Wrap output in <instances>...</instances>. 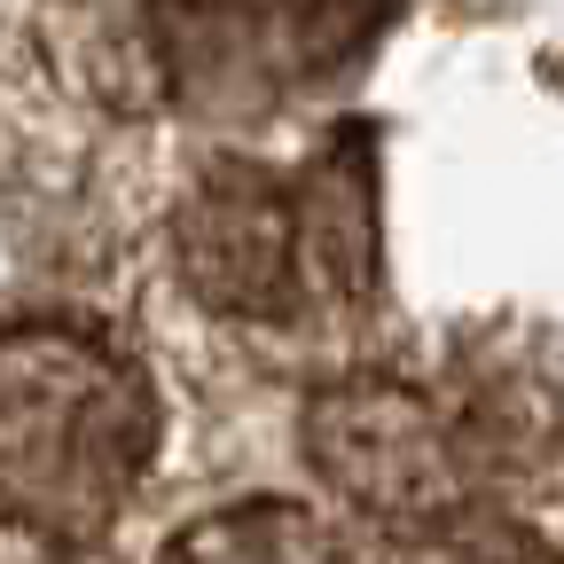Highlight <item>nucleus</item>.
I'll return each mask as SVG.
<instances>
[{"instance_id": "nucleus-6", "label": "nucleus", "mask_w": 564, "mask_h": 564, "mask_svg": "<svg viewBox=\"0 0 564 564\" xmlns=\"http://www.w3.org/2000/svg\"><path fill=\"white\" fill-rule=\"evenodd\" d=\"M158 564H345V541L314 510L259 494V502H228V510L188 518Z\"/></svg>"}, {"instance_id": "nucleus-3", "label": "nucleus", "mask_w": 564, "mask_h": 564, "mask_svg": "<svg viewBox=\"0 0 564 564\" xmlns=\"http://www.w3.org/2000/svg\"><path fill=\"white\" fill-rule=\"evenodd\" d=\"M299 440L314 478L352 518H423L447 502H478V478L447 423L440 384L337 377L299 408Z\"/></svg>"}, {"instance_id": "nucleus-2", "label": "nucleus", "mask_w": 564, "mask_h": 564, "mask_svg": "<svg viewBox=\"0 0 564 564\" xmlns=\"http://www.w3.org/2000/svg\"><path fill=\"white\" fill-rule=\"evenodd\" d=\"M173 274L204 314L282 329L322 299L329 274H361V243L322 220L314 173L212 158L173 204Z\"/></svg>"}, {"instance_id": "nucleus-1", "label": "nucleus", "mask_w": 564, "mask_h": 564, "mask_svg": "<svg viewBox=\"0 0 564 564\" xmlns=\"http://www.w3.org/2000/svg\"><path fill=\"white\" fill-rule=\"evenodd\" d=\"M158 455V384L87 314L0 329V525L79 556L110 541Z\"/></svg>"}, {"instance_id": "nucleus-4", "label": "nucleus", "mask_w": 564, "mask_h": 564, "mask_svg": "<svg viewBox=\"0 0 564 564\" xmlns=\"http://www.w3.org/2000/svg\"><path fill=\"white\" fill-rule=\"evenodd\" d=\"M440 400H447V423L470 455L478 494L564 478V329L478 322L447 352Z\"/></svg>"}, {"instance_id": "nucleus-5", "label": "nucleus", "mask_w": 564, "mask_h": 564, "mask_svg": "<svg viewBox=\"0 0 564 564\" xmlns=\"http://www.w3.org/2000/svg\"><path fill=\"white\" fill-rule=\"evenodd\" d=\"M345 564H564V549L478 494V502H447L423 518H361Z\"/></svg>"}]
</instances>
